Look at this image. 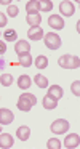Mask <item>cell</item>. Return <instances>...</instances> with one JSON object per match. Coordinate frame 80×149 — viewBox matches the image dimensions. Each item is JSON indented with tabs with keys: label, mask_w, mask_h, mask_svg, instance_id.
<instances>
[{
	"label": "cell",
	"mask_w": 80,
	"mask_h": 149,
	"mask_svg": "<svg viewBox=\"0 0 80 149\" xmlns=\"http://www.w3.org/2000/svg\"><path fill=\"white\" fill-rule=\"evenodd\" d=\"M37 104V98H35V95L32 93H22L21 96H19L18 100V109L22 111V112H29V111L32 109V106H35Z\"/></svg>",
	"instance_id": "6da1fadb"
},
{
	"label": "cell",
	"mask_w": 80,
	"mask_h": 149,
	"mask_svg": "<svg viewBox=\"0 0 80 149\" xmlns=\"http://www.w3.org/2000/svg\"><path fill=\"white\" fill-rule=\"evenodd\" d=\"M58 64L64 69H79L80 59L79 56H74V55H64L58 59Z\"/></svg>",
	"instance_id": "7a4b0ae2"
},
{
	"label": "cell",
	"mask_w": 80,
	"mask_h": 149,
	"mask_svg": "<svg viewBox=\"0 0 80 149\" xmlns=\"http://www.w3.org/2000/svg\"><path fill=\"white\" fill-rule=\"evenodd\" d=\"M43 40H45L47 48H50V50H58L61 47V43H63L61 42V37L54 32H50V34H47V36H43Z\"/></svg>",
	"instance_id": "3957f363"
},
{
	"label": "cell",
	"mask_w": 80,
	"mask_h": 149,
	"mask_svg": "<svg viewBox=\"0 0 80 149\" xmlns=\"http://www.w3.org/2000/svg\"><path fill=\"white\" fill-rule=\"evenodd\" d=\"M69 122H67L66 119H56L53 123H51V132L54 133V135H63V133H66L67 130H69Z\"/></svg>",
	"instance_id": "277c9868"
},
{
	"label": "cell",
	"mask_w": 80,
	"mask_h": 149,
	"mask_svg": "<svg viewBox=\"0 0 80 149\" xmlns=\"http://www.w3.org/2000/svg\"><path fill=\"white\" fill-rule=\"evenodd\" d=\"M13 120H15V114L11 111L6 107L0 109V125H10V123H13Z\"/></svg>",
	"instance_id": "5b68a950"
},
{
	"label": "cell",
	"mask_w": 80,
	"mask_h": 149,
	"mask_svg": "<svg viewBox=\"0 0 80 149\" xmlns=\"http://www.w3.org/2000/svg\"><path fill=\"white\" fill-rule=\"evenodd\" d=\"M79 144H80V136L77 135V133H70V135H67L66 139H64V148H67V149L79 148Z\"/></svg>",
	"instance_id": "8992f818"
},
{
	"label": "cell",
	"mask_w": 80,
	"mask_h": 149,
	"mask_svg": "<svg viewBox=\"0 0 80 149\" xmlns=\"http://www.w3.org/2000/svg\"><path fill=\"white\" fill-rule=\"evenodd\" d=\"M31 52V45H29V42H26V40H16L15 43V53L18 56L21 55H26V53Z\"/></svg>",
	"instance_id": "52a82bcc"
},
{
	"label": "cell",
	"mask_w": 80,
	"mask_h": 149,
	"mask_svg": "<svg viewBox=\"0 0 80 149\" xmlns=\"http://www.w3.org/2000/svg\"><path fill=\"white\" fill-rule=\"evenodd\" d=\"M48 24H50V27H53V29H56V31L64 29V21L59 15H51V16L48 18Z\"/></svg>",
	"instance_id": "ba28073f"
},
{
	"label": "cell",
	"mask_w": 80,
	"mask_h": 149,
	"mask_svg": "<svg viewBox=\"0 0 80 149\" xmlns=\"http://www.w3.org/2000/svg\"><path fill=\"white\" fill-rule=\"evenodd\" d=\"M59 11L61 15H64V16H72L74 11H75V7H74L72 2H61L59 3Z\"/></svg>",
	"instance_id": "9c48e42d"
},
{
	"label": "cell",
	"mask_w": 80,
	"mask_h": 149,
	"mask_svg": "<svg viewBox=\"0 0 80 149\" xmlns=\"http://www.w3.org/2000/svg\"><path fill=\"white\" fill-rule=\"evenodd\" d=\"M43 36H45L43 29H42L40 26H34L27 31V37L31 40H40V39H43Z\"/></svg>",
	"instance_id": "30bf717a"
},
{
	"label": "cell",
	"mask_w": 80,
	"mask_h": 149,
	"mask_svg": "<svg viewBox=\"0 0 80 149\" xmlns=\"http://www.w3.org/2000/svg\"><path fill=\"white\" fill-rule=\"evenodd\" d=\"M13 143H15V139L10 133H0V148L10 149L13 148Z\"/></svg>",
	"instance_id": "8fae6325"
},
{
	"label": "cell",
	"mask_w": 80,
	"mask_h": 149,
	"mask_svg": "<svg viewBox=\"0 0 80 149\" xmlns=\"http://www.w3.org/2000/svg\"><path fill=\"white\" fill-rule=\"evenodd\" d=\"M16 136H18V139H21V141H27V139L31 138V128H29L27 125H21L16 130Z\"/></svg>",
	"instance_id": "7c38bea8"
},
{
	"label": "cell",
	"mask_w": 80,
	"mask_h": 149,
	"mask_svg": "<svg viewBox=\"0 0 80 149\" xmlns=\"http://www.w3.org/2000/svg\"><path fill=\"white\" fill-rule=\"evenodd\" d=\"M48 96H51L53 100L59 101L61 98H63V88H61L59 85H51V87L48 88Z\"/></svg>",
	"instance_id": "4fadbf2b"
},
{
	"label": "cell",
	"mask_w": 80,
	"mask_h": 149,
	"mask_svg": "<svg viewBox=\"0 0 80 149\" xmlns=\"http://www.w3.org/2000/svg\"><path fill=\"white\" fill-rule=\"evenodd\" d=\"M42 104H43L45 109H56L58 101H56V100H53L51 96H48V95H45L43 100H42Z\"/></svg>",
	"instance_id": "5bb4252c"
},
{
	"label": "cell",
	"mask_w": 80,
	"mask_h": 149,
	"mask_svg": "<svg viewBox=\"0 0 80 149\" xmlns=\"http://www.w3.org/2000/svg\"><path fill=\"white\" fill-rule=\"evenodd\" d=\"M26 11H27V15H37L38 11V2L37 0H31V2H27L26 3Z\"/></svg>",
	"instance_id": "9a60e30c"
},
{
	"label": "cell",
	"mask_w": 80,
	"mask_h": 149,
	"mask_svg": "<svg viewBox=\"0 0 80 149\" xmlns=\"http://www.w3.org/2000/svg\"><path fill=\"white\" fill-rule=\"evenodd\" d=\"M34 82H35V85H37L38 88H48V79L45 77V75H42V74L34 75Z\"/></svg>",
	"instance_id": "2e32d148"
},
{
	"label": "cell",
	"mask_w": 80,
	"mask_h": 149,
	"mask_svg": "<svg viewBox=\"0 0 80 149\" xmlns=\"http://www.w3.org/2000/svg\"><path fill=\"white\" fill-rule=\"evenodd\" d=\"M31 84H32V80H31V77H29V75H19V79H18V87L19 88L26 90V88L31 87Z\"/></svg>",
	"instance_id": "e0dca14e"
},
{
	"label": "cell",
	"mask_w": 80,
	"mask_h": 149,
	"mask_svg": "<svg viewBox=\"0 0 80 149\" xmlns=\"http://www.w3.org/2000/svg\"><path fill=\"white\" fill-rule=\"evenodd\" d=\"M35 66H37V69H45L48 66V58L45 55H38L35 58Z\"/></svg>",
	"instance_id": "ac0fdd59"
},
{
	"label": "cell",
	"mask_w": 80,
	"mask_h": 149,
	"mask_svg": "<svg viewBox=\"0 0 80 149\" xmlns=\"http://www.w3.org/2000/svg\"><path fill=\"white\" fill-rule=\"evenodd\" d=\"M42 23V16L40 15H27V24H31V27L34 26H38V24Z\"/></svg>",
	"instance_id": "d6986e66"
},
{
	"label": "cell",
	"mask_w": 80,
	"mask_h": 149,
	"mask_svg": "<svg viewBox=\"0 0 80 149\" xmlns=\"http://www.w3.org/2000/svg\"><path fill=\"white\" fill-rule=\"evenodd\" d=\"M51 8H53V3H51L50 0H38V10L40 11H51Z\"/></svg>",
	"instance_id": "ffe728a7"
},
{
	"label": "cell",
	"mask_w": 80,
	"mask_h": 149,
	"mask_svg": "<svg viewBox=\"0 0 80 149\" xmlns=\"http://www.w3.org/2000/svg\"><path fill=\"white\" fill-rule=\"evenodd\" d=\"M19 64L24 66V68H29L32 64V56L31 53H26V55H21L19 56Z\"/></svg>",
	"instance_id": "44dd1931"
},
{
	"label": "cell",
	"mask_w": 80,
	"mask_h": 149,
	"mask_svg": "<svg viewBox=\"0 0 80 149\" xmlns=\"http://www.w3.org/2000/svg\"><path fill=\"white\" fill-rule=\"evenodd\" d=\"M0 84H2L3 87H10V85H13V75L11 74H2L0 75Z\"/></svg>",
	"instance_id": "7402d4cb"
},
{
	"label": "cell",
	"mask_w": 80,
	"mask_h": 149,
	"mask_svg": "<svg viewBox=\"0 0 80 149\" xmlns=\"http://www.w3.org/2000/svg\"><path fill=\"white\" fill-rule=\"evenodd\" d=\"M3 37H5L6 42H15L16 37H18V34H16V31H15V29H8V31H5Z\"/></svg>",
	"instance_id": "603a6c76"
},
{
	"label": "cell",
	"mask_w": 80,
	"mask_h": 149,
	"mask_svg": "<svg viewBox=\"0 0 80 149\" xmlns=\"http://www.w3.org/2000/svg\"><path fill=\"white\" fill-rule=\"evenodd\" d=\"M61 141L59 139H56V138H51V139H48L47 141V148L48 149H61Z\"/></svg>",
	"instance_id": "cb8c5ba5"
},
{
	"label": "cell",
	"mask_w": 80,
	"mask_h": 149,
	"mask_svg": "<svg viewBox=\"0 0 80 149\" xmlns=\"http://www.w3.org/2000/svg\"><path fill=\"white\" fill-rule=\"evenodd\" d=\"M79 88H80V82L79 80H75L72 85H70V90H72V93L75 95V96H80V90H79Z\"/></svg>",
	"instance_id": "d4e9b609"
},
{
	"label": "cell",
	"mask_w": 80,
	"mask_h": 149,
	"mask_svg": "<svg viewBox=\"0 0 80 149\" xmlns=\"http://www.w3.org/2000/svg\"><path fill=\"white\" fill-rule=\"evenodd\" d=\"M6 11H8V16H11V18L18 16V7H16V5H10Z\"/></svg>",
	"instance_id": "484cf974"
},
{
	"label": "cell",
	"mask_w": 80,
	"mask_h": 149,
	"mask_svg": "<svg viewBox=\"0 0 80 149\" xmlns=\"http://www.w3.org/2000/svg\"><path fill=\"white\" fill-rule=\"evenodd\" d=\"M6 24H8V23H6V16L3 13H0V29H2V27H5Z\"/></svg>",
	"instance_id": "4316f807"
},
{
	"label": "cell",
	"mask_w": 80,
	"mask_h": 149,
	"mask_svg": "<svg viewBox=\"0 0 80 149\" xmlns=\"http://www.w3.org/2000/svg\"><path fill=\"white\" fill-rule=\"evenodd\" d=\"M5 52H6V45L3 42H0V55H3Z\"/></svg>",
	"instance_id": "83f0119b"
},
{
	"label": "cell",
	"mask_w": 80,
	"mask_h": 149,
	"mask_svg": "<svg viewBox=\"0 0 80 149\" xmlns=\"http://www.w3.org/2000/svg\"><path fill=\"white\" fill-rule=\"evenodd\" d=\"M0 3H2V5H8V7H10V0H0Z\"/></svg>",
	"instance_id": "f1b7e54d"
},
{
	"label": "cell",
	"mask_w": 80,
	"mask_h": 149,
	"mask_svg": "<svg viewBox=\"0 0 80 149\" xmlns=\"http://www.w3.org/2000/svg\"><path fill=\"white\" fill-rule=\"evenodd\" d=\"M0 133H2V127H0Z\"/></svg>",
	"instance_id": "f546056e"
}]
</instances>
